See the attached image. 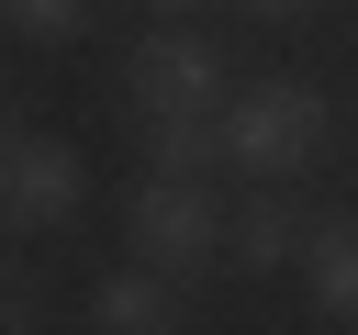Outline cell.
I'll return each mask as SVG.
<instances>
[{
  "label": "cell",
  "mask_w": 358,
  "mask_h": 335,
  "mask_svg": "<svg viewBox=\"0 0 358 335\" xmlns=\"http://www.w3.org/2000/svg\"><path fill=\"white\" fill-rule=\"evenodd\" d=\"M313 156H324V89H313V78H257V89L224 100V168L291 179V168H313Z\"/></svg>",
  "instance_id": "6da1fadb"
},
{
  "label": "cell",
  "mask_w": 358,
  "mask_h": 335,
  "mask_svg": "<svg viewBox=\"0 0 358 335\" xmlns=\"http://www.w3.org/2000/svg\"><path fill=\"white\" fill-rule=\"evenodd\" d=\"M224 223H235V212H213V190H201L190 168H145V190L123 201L134 257H145V268H168V279H201V268L224 257Z\"/></svg>",
  "instance_id": "7a4b0ae2"
},
{
  "label": "cell",
  "mask_w": 358,
  "mask_h": 335,
  "mask_svg": "<svg viewBox=\"0 0 358 335\" xmlns=\"http://www.w3.org/2000/svg\"><path fill=\"white\" fill-rule=\"evenodd\" d=\"M78 201H90L78 145H56V134H0V234H56V223H78Z\"/></svg>",
  "instance_id": "3957f363"
},
{
  "label": "cell",
  "mask_w": 358,
  "mask_h": 335,
  "mask_svg": "<svg viewBox=\"0 0 358 335\" xmlns=\"http://www.w3.org/2000/svg\"><path fill=\"white\" fill-rule=\"evenodd\" d=\"M134 112H224L235 89H224V45H201V34H145L134 45Z\"/></svg>",
  "instance_id": "277c9868"
},
{
  "label": "cell",
  "mask_w": 358,
  "mask_h": 335,
  "mask_svg": "<svg viewBox=\"0 0 358 335\" xmlns=\"http://www.w3.org/2000/svg\"><path fill=\"white\" fill-rule=\"evenodd\" d=\"M90 324H101V335H168V324H190V302H179L168 268L134 257V268H112V279L90 290Z\"/></svg>",
  "instance_id": "5b68a950"
},
{
  "label": "cell",
  "mask_w": 358,
  "mask_h": 335,
  "mask_svg": "<svg viewBox=\"0 0 358 335\" xmlns=\"http://www.w3.org/2000/svg\"><path fill=\"white\" fill-rule=\"evenodd\" d=\"M302 279H313V313L324 324H358V212H336V223L302 234Z\"/></svg>",
  "instance_id": "8992f818"
},
{
  "label": "cell",
  "mask_w": 358,
  "mask_h": 335,
  "mask_svg": "<svg viewBox=\"0 0 358 335\" xmlns=\"http://www.w3.org/2000/svg\"><path fill=\"white\" fill-rule=\"evenodd\" d=\"M302 234H313V223H302L291 201H268V190H257V201L235 212V234H224V246H235V268H257V279H268V268H291V257H302Z\"/></svg>",
  "instance_id": "52a82bcc"
},
{
  "label": "cell",
  "mask_w": 358,
  "mask_h": 335,
  "mask_svg": "<svg viewBox=\"0 0 358 335\" xmlns=\"http://www.w3.org/2000/svg\"><path fill=\"white\" fill-rule=\"evenodd\" d=\"M224 156V112H145V168H213Z\"/></svg>",
  "instance_id": "ba28073f"
},
{
  "label": "cell",
  "mask_w": 358,
  "mask_h": 335,
  "mask_svg": "<svg viewBox=\"0 0 358 335\" xmlns=\"http://www.w3.org/2000/svg\"><path fill=\"white\" fill-rule=\"evenodd\" d=\"M0 22H11L22 45H67V34L90 22V0H0Z\"/></svg>",
  "instance_id": "9c48e42d"
},
{
  "label": "cell",
  "mask_w": 358,
  "mask_h": 335,
  "mask_svg": "<svg viewBox=\"0 0 358 335\" xmlns=\"http://www.w3.org/2000/svg\"><path fill=\"white\" fill-rule=\"evenodd\" d=\"M45 324V302H34V279L22 268H0V335H34Z\"/></svg>",
  "instance_id": "30bf717a"
},
{
  "label": "cell",
  "mask_w": 358,
  "mask_h": 335,
  "mask_svg": "<svg viewBox=\"0 0 358 335\" xmlns=\"http://www.w3.org/2000/svg\"><path fill=\"white\" fill-rule=\"evenodd\" d=\"M246 11H257V22H302L313 0H246Z\"/></svg>",
  "instance_id": "8fae6325"
},
{
  "label": "cell",
  "mask_w": 358,
  "mask_h": 335,
  "mask_svg": "<svg viewBox=\"0 0 358 335\" xmlns=\"http://www.w3.org/2000/svg\"><path fill=\"white\" fill-rule=\"evenodd\" d=\"M145 11H190V0H145Z\"/></svg>",
  "instance_id": "7c38bea8"
}]
</instances>
